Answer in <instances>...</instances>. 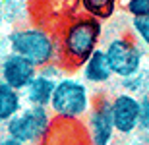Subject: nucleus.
<instances>
[{
    "mask_svg": "<svg viewBox=\"0 0 149 145\" xmlns=\"http://www.w3.org/2000/svg\"><path fill=\"white\" fill-rule=\"evenodd\" d=\"M79 74H81V79L87 85H105L109 83L114 74L111 70V64H109V58L105 54V49H97L93 54L89 56L87 60L83 62V66L79 68Z\"/></svg>",
    "mask_w": 149,
    "mask_h": 145,
    "instance_id": "9",
    "label": "nucleus"
},
{
    "mask_svg": "<svg viewBox=\"0 0 149 145\" xmlns=\"http://www.w3.org/2000/svg\"><path fill=\"white\" fill-rule=\"evenodd\" d=\"M6 126V135L23 145L43 141L52 126V112L45 106H25Z\"/></svg>",
    "mask_w": 149,
    "mask_h": 145,
    "instance_id": "5",
    "label": "nucleus"
},
{
    "mask_svg": "<svg viewBox=\"0 0 149 145\" xmlns=\"http://www.w3.org/2000/svg\"><path fill=\"white\" fill-rule=\"evenodd\" d=\"M101 37H103V22L87 14L72 17L62 27V33L58 37V49H60L58 62L64 66L66 72L81 68L83 62L97 49H101Z\"/></svg>",
    "mask_w": 149,
    "mask_h": 145,
    "instance_id": "1",
    "label": "nucleus"
},
{
    "mask_svg": "<svg viewBox=\"0 0 149 145\" xmlns=\"http://www.w3.org/2000/svg\"><path fill=\"white\" fill-rule=\"evenodd\" d=\"M87 135L91 145H111L116 135L111 112V99L97 95L87 116Z\"/></svg>",
    "mask_w": 149,
    "mask_h": 145,
    "instance_id": "6",
    "label": "nucleus"
},
{
    "mask_svg": "<svg viewBox=\"0 0 149 145\" xmlns=\"http://www.w3.org/2000/svg\"><path fill=\"white\" fill-rule=\"evenodd\" d=\"M23 110V95L22 91L10 87L0 81V124H8Z\"/></svg>",
    "mask_w": 149,
    "mask_h": 145,
    "instance_id": "11",
    "label": "nucleus"
},
{
    "mask_svg": "<svg viewBox=\"0 0 149 145\" xmlns=\"http://www.w3.org/2000/svg\"><path fill=\"white\" fill-rule=\"evenodd\" d=\"M139 130L149 134V93L139 97Z\"/></svg>",
    "mask_w": 149,
    "mask_h": 145,
    "instance_id": "16",
    "label": "nucleus"
},
{
    "mask_svg": "<svg viewBox=\"0 0 149 145\" xmlns=\"http://www.w3.org/2000/svg\"><path fill=\"white\" fill-rule=\"evenodd\" d=\"M37 68L23 56L16 54V52H8L0 64V81L8 83L17 91H25V87L31 83V79L37 76Z\"/></svg>",
    "mask_w": 149,
    "mask_h": 145,
    "instance_id": "8",
    "label": "nucleus"
},
{
    "mask_svg": "<svg viewBox=\"0 0 149 145\" xmlns=\"http://www.w3.org/2000/svg\"><path fill=\"white\" fill-rule=\"evenodd\" d=\"M130 35L143 49H149V16L134 17L132 22H130Z\"/></svg>",
    "mask_w": 149,
    "mask_h": 145,
    "instance_id": "14",
    "label": "nucleus"
},
{
    "mask_svg": "<svg viewBox=\"0 0 149 145\" xmlns=\"http://www.w3.org/2000/svg\"><path fill=\"white\" fill-rule=\"evenodd\" d=\"M111 112L118 135H132L139 130V97L126 91L116 93L111 99Z\"/></svg>",
    "mask_w": 149,
    "mask_h": 145,
    "instance_id": "7",
    "label": "nucleus"
},
{
    "mask_svg": "<svg viewBox=\"0 0 149 145\" xmlns=\"http://www.w3.org/2000/svg\"><path fill=\"white\" fill-rule=\"evenodd\" d=\"M8 41H10V52L23 56L37 70L49 66L52 62H58V56H60L58 39L47 27H39V25L19 27L12 31Z\"/></svg>",
    "mask_w": 149,
    "mask_h": 145,
    "instance_id": "2",
    "label": "nucleus"
},
{
    "mask_svg": "<svg viewBox=\"0 0 149 145\" xmlns=\"http://www.w3.org/2000/svg\"><path fill=\"white\" fill-rule=\"evenodd\" d=\"M54 89H56V79L47 78L41 72H37V76L31 79V83L23 91L27 106H45V108H49L52 95H54Z\"/></svg>",
    "mask_w": 149,
    "mask_h": 145,
    "instance_id": "10",
    "label": "nucleus"
},
{
    "mask_svg": "<svg viewBox=\"0 0 149 145\" xmlns=\"http://www.w3.org/2000/svg\"><path fill=\"white\" fill-rule=\"evenodd\" d=\"M0 145H23V143H19V141H16V139H12V137L6 135L4 139H0Z\"/></svg>",
    "mask_w": 149,
    "mask_h": 145,
    "instance_id": "17",
    "label": "nucleus"
},
{
    "mask_svg": "<svg viewBox=\"0 0 149 145\" xmlns=\"http://www.w3.org/2000/svg\"><path fill=\"white\" fill-rule=\"evenodd\" d=\"M79 2H81L83 12L99 22L112 17L118 4H120V0H79Z\"/></svg>",
    "mask_w": 149,
    "mask_h": 145,
    "instance_id": "12",
    "label": "nucleus"
},
{
    "mask_svg": "<svg viewBox=\"0 0 149 145\" xmlns=\"http://www.w3.org/2000/svg\"><path fill=\"white\" fill-rule=\"evenodd\" d=\"M120 87L126 93H130V95H136V97H141L145 95V93H149V85H147V76H145V72L141 70L139 74H136V76H130V78L126 79H120Z\"/></svg>",
    "mask_w": 149,
    "mask_h": 145,
    "instance_id": "13",
    "label": "nucleus"
},
{
    "mask_svg": "<svg viewBox=\"0 0 149 145\" xmlns=\"http://www.w3.org/2000/svg\"><path fill=\"white\" fill-rule=\"evenodd\" d=\"M126 12L132 19L149 16V0H126Z\"/></svg>",
    "mask_w": 149,
    "mask_h": 145,
    "instance_id": "15",
    "label": "nucleus"
},
{
    "mask_svg": "<svg viewBox=\"0 0 149 145\" xmlns=\"http://www.w3.org/2000/svg\"><path fill=\"white\" fill-rule=\"evenodd\" d=\"M105 54L114 78L118 79H126L143 70L145 50L130 33L109 39L105 45Z\"/></svg>",
    "mask_w": 149,
    "mask_h": 145,
    "instance_id": "4",
    "label": "nucleus"
},
{
    "mask_svg": "<svg viewBox=\"0 0 149 145\" xmlns=\"http://www.w3.org/2000/svg\"><path fill=\"white\" fill-rule=\"evenodd\" d=\"M93 101L91 89L83 79L64 76L56 81V89L49 108L52 116L60 120H81L89 114Z\"/></svg>",
    "mask_w": 149,
    "mask_h": 145,
    "instance_id": "3",
    "label": "nucleus"
}]
</instances>
